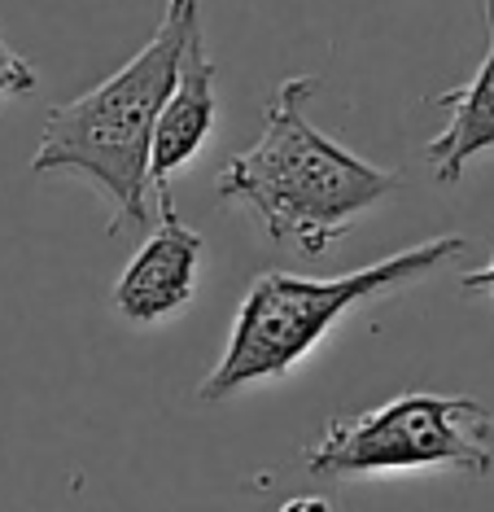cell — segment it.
I'll list each match as a JSON object with an SVG mask.
<instances>
[{"label": "cell", "mask_w": 494, "mask_h": 512, "mask_svg": "<svg viewBox=\"0 0 494 512\" xmlns=\"http://www.w3.org/2000/svg\"><path fill=\"white\" fill-rule=\"evenodd\" d=\"M315 88V75L280 79L263 110V136L223 162L215 193L223 206L254 211L276 246L324 259L359 215L403 184V171L376 167L324 136L307 119Z\"/></svg>", "instance_id": "6da1fadb"}, {"label": "cell", "mask_w": 494, "mask_h": 512, "mask_svg": "<svg viewBox=\"0 0 494 512\" xmlns=\"http://www.w3.org/2000/svg\"><path fill=\"white\" fill-rule=\"evenodd\" d=\"M202 27L197 0H167L158 31L110 79L49 110L31 154L35 176H75L110 206V232L145 228L149 145L154 123L175 84L188 36Z\"/></svg>", "instance_id": "7a4b0ae2"}, {"label": "cell", "mask_w": 494, "mask_h": 512, "mask_svg": "<svg viewBox=\"0 0 494 512\" xmlns=\"http://www.w3.org/2000/svg\"><path fill=\"white\" fill-rule=\"evenodd\" d=\"M464 250L468 241L460 232H442V237L416 241V246L385 254V259L355 267L346 276H293L276 272V267L263 272L245 289L237 316H232L228 346L197 386V403L219 407L237 399L241 390L258 386V381L289 377L337 329L341 316L411 281H425L438 267L460 259Z\"/></svg>", "instance_id": "3957f363"}, {"label": "cell", "mask_w": 494, "mask_h": 512, "mask_svg": "<svg viewBox=\"0 0 494 512\" xmlns=\"http://www.w3.org/2000/svg\"><path fill=\"white\" fill-rule=\"evenodd\" d=\"M490 407L464 394L411 390L398 399L355 416H333L324 434L307 442L302 469L311 477H376V473H416L455 469L486 477L494 451L486 447Z\"/></svg>", "instance_id": "277c9868"}, {"label": "cell", "mask_w": 494, "mask_h": 512, "mask_svg": "<svg viewBox=\"0 0 494 512\" xmlns=\"http://www.w3.org/2000/svg\"><path fill=\"white\" fill-rule=\"evenodd\" d=\"M219 66L206 49V27L188 36L180 66H175V84L167 92L154 123V145H149V197L158 202V215H171V180L193 167V158L206 149L210 132L219 123Z\"/></svg>", "instance_id": "5b68a950"}, {"label": "cell", "mask_w": 494, "mask_h": 512, "mask_svg": "<svg viewBox=\"0 0 494 512\" xmlns=\"http://www.w3.org/2000/svg\"><path fill=\"white\" fill-rule=\"evenodd\" d=\"M202 232L188 228L180 215H162V224L140 241V250L127 259L123 276L114 281V311L119 320L149 329L162 324L193 302L197 294V263H202Z\"/></svg>", "instance_id": "8992f818"}, {"label": "cell", "mask_w": 494, "mask_h": 512, "mask_svg": "<svg viewBox=\"0 0 494 512\" xmlns=\"http://www.w3.org/2000/svg\"><path fill=\"white\" fill-rule=\"evenodd\" d=\"M481 9H486V57H481L477 75L464 88L438 92L425 101L433 110H451L442 132L425 141V162L438 184H460L468 162L494 149V0H481Z\"/></svg>", "instance_id": "52a82bcc"}, {"label": "cell", "mask_w": 494, "mask_h": 512, "mask_svg": "<svg viewBox=\"0 0 494 512\" xmlns=\"http://www.w3.org/2000/svg\"><path fill=\"white\" fill-rule=\"evenodd\" d=\"M35 88H40V71L0 31V97H31Z\"/></svg>", "instance_id": "ba28073f"}, {"label": "cell", "mask_w": 494, "mask_h": 512, "mask_svg": "<svg viewBox=\"0 0 494 512\" xmlns=\"http://www.w3.org/2000/svg\"><path fill=\"white\" fill-rule=\"evenodd\" d=\"M460 289H464V294H490L494 298V259L486 267H477V272H464Z\"/></svg>", "instance_id": "9c48e42d"}, {"label": "cell", "mask_w": 494, "mask_h": 512, "mask_svg": "<svg viewBox=\"0 0 494 512\" xmlns=\"http://www.w3.org/2000/svg\"><path fill=\"white\" fill-rule=\"evenodd\" d=\"M280 512H328L324 499H293L289 508H280Z\"/></svg>", "instance_id": "30bf717a"}, {"label": "cell", "mask_w": 494, "mask_h": 512, "mask_svg": "<svg viewBox=\"0 0 494 512\" xmlns=\"http://www.w3.org/2000/svg\"><path fill=\"white\" fill-rule=\"evenodd\" d=\"M486 447H490V451H494V412H490V416H486Z\"/></svg>", "instance_id": "8fae6325"}]
</instances>
